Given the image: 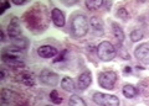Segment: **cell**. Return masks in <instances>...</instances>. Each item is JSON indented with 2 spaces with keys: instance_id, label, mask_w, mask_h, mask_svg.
Segmentation results:
<instances>
[{
  "instance_id": "6da1fadb",
  "label": "cell",
  "mask_w": 149,
  "mask_h": 106,
  "mask_svg": "<svg viewBox=\"0 0 149 106\" xmlns=\"http://www.w3.org/2000/svg\"><path fill=\"white\" fill-rule=\"evenodd\" d=\"M21 57H22L21 51L13 47V48H8L5 51H3L1 59L6 66L11 67V68H24L25 62L22 61Z\"/></svg>"
},
{
  "instance_id": "7a4b0ae2",
  "label": "cell",
  "mask_w": 149,
  "mask_h": 106,
  "mask_svg": "<svg viewBox=\"0 0 149 106\" xmlns=\"http://www.w3.org/2000/svg\"><path fill=\"white\" fill-rule=\"evenodd\" d=\"M88 27H90V24H88V20L85 15H74L71 20V32L73 35V37L76 38H81L85 37L88 32Z\"/></svg>"
},
{
  "instance_id": "3957f363",
  "label": "cell",
  "mask_w": 149,
  "mask_h": 106,
  "mask_svg": "<svg viewBox=\"0 0 149 106\" xmlns=\"http://www.w3.org/2000/svg\"><path fill=\"white\" fill-rule=\"evenodd\" d=\"M117 52H116V48L113 47V44L108 41H103V42H101L98 46H97V56L101 61L103 62H109L112 61Z\"/></svg>"
},
{
  "instance_id": "277c9868",
  "label": "cell",
  "mask_w": 149,
  "mask_h": 106,
  "mask_svg": "<svg viewBox=\"0 0 149 106\" xmlns=\"http://www.w3.org/2000/svg\"><path fill=\"white\" fill-rule=\"evenodd\" d=\"M117 79H118L117 73L113 72V70H106V72H102V73L98 74V84H100V86H102L103 89H107V90L113 89Z\"/></svg>"
},
{
  "instance_id": "5b68a950",
  "label": "cell",
  "mask_w": 149,
  "mask_h": 106,
  "mask_svg": "<svg viewBox=\"0 0 149 106\" xmlns=\"http://www.w3.org/2000/svg\"><path fill=\"white\" fill-rule=\"evenodd\" d=\"M93 101L97 105L101 106H119V99L116 95H109V94H103V93H95L93 94Z\"/></svg>"
},
{
  "instance_id": "8992f818",
  "label": "cell",
  "mask_w": 149,
  "mask_h": 106,
  "mask_svg": "<svg viewBox=\"0 0 149 106\" xmlns=\"http://www.w3.org/2000/svg\"><path fill=\"white\" fill-rule=\"evenodd\" d=\"M39 79L42 84L49 85V86H56L58 84V75L56 73H54L52 70H49V69H44L40 73Z\"/></svg>"
},
{
  "instance_id": "52a82bcc",
  "label": "cell",
  "mask_w": 149,
  "mask_h": 106,
  "mask_svg": "<svg viewBox=\"0 0 149 106\" xmlns=\"http://www.w3.org/2000/svg\"><path fill=\"white\" fill-rule=\"evenodd\" d=\"M134 56L141 63L149 66V43H142L134 49Z\"/></svg>"
},
{
  "instance_id": "ba28073f",
  "label": "cell",
  "mask_w": 149,
  "mask_h": 106,
  "mask_svg": "<svg viewBox=\"0 0 149 106\" xmlns=\"http://www.w3.org/2000/svg\"><path fill=\"white\" fill-rule=\"evenodd\" d=\"M8 35L10 40L20 37L21 36V27H20V21H19L17 17H13V19L9 21L8 25Z\"/></svg>"
},
{
  "instance_id": "9c48e42d",
  "label": "cell",
  "mask_w": 149,
  "mask_h": 106,
  "mask_svg": "<svg viewBox=\"0 0 149 106\" xmlns=\"http://www.w3.org/2000/svg\"><path fill=\"white\" fill-rule=\"evenodd\" d=\"M51 20H52L54 25L56 27H63L66 24V19H65V14L57 8H54L51 10Z\"/></svg>"
},
{
  "instance_id": "30bf717a",
  "label": "cell",
  "mask_w": 149,
  "mask_h": 106,
  "mask_svg": "<svg viewBox=\"0 0 149 106\" xmlns=\"http://www.w3.org/2000/svg\"><path fill=\"white\" fill-rule=\"evenodd\" d=\"M57 53H58V51L49 44L40 46V47L37 48V54H39L41 58H54Z\"/></svg>"
},
{
  "instance_id": "8fae6325",
  "label": "cell",
  "mask_w": 149,
  "mask_h": 106,
  "mask_svg": "<svg viewBox=\"0 0 149 106\" xmlns=\"http://www.w3.org/2000/svg\"><path fill=\"white\" fill-rule=\"evenodd\" d=\"M92 83V75H91V72H83L82 74H80L78 77V80H77V88L80 90H86L88 86L91 85Z\"/></svg>"
},
{
  "instance_id": "7c38bea8",
  "label": "cell",
  "mask_w": 149,
  "mask_h": 106,
  "mask_svg": "<svg viewBox=\"0 0 149 106\" xmlns=\"http://www.w3.org/2000/svg\"><path fill=\"white\" fill-rule=\"evenodd\" d=\"M90 26L92 31L97 35H103V31H104V26H103V21H102L100 17L97 16H92L90 19Z\"/></svg>"
},
{
  "instance_id": "4fadbf2b",
  "label": "cell",
  "mask_w": 149,
  "mask_h": 106,
  "mask_svg": "<svg viewBox=\"0 0 149 106\" xmlns=\"http://www.w3.org/2000/svg\"><path fill=\"white\" fill-rule=\"evenodd\" d=\"M17 96L19 95L15 93V91L9 90V89H3L1 90V96H0V99H1V104L3 105L11 104L17 99Z\"/></svg>"
},
{
  "instance_id": "5bb4252c",
  "label": "cell",
  "mask_w": 149,
  "mask_h": 106,
  "mask_svg": "<svg viewBox=\"0 0 149 106\" xmlns=\"http://www.w3.org/2000/svg\"><path fill=\"white\" fill-rule=\"evenodd\" d=\"M17 80L26 86H35V78L29 72H22L17 75Z\"/></svg>"
},
{
  "instance_id": "9a60e30c",
  "label": "cell",
  "mask_w": 149,
  "mask_h": 106,
  "mask_svg": "<svg viewBox=\"0 0 149 106\" xmlns=\"http://www.w3.org/2000/svg\"><path fill=\"white\" fill-rule=\"evenodd\" d=\"M11 43L15 48L17 49H26L27 46H29V40H27L26 37H24V36H20V37H16V38H13L11 40Z\"/></svg>"
},
{
  "instance_id": "2e32d148",
  "label": "cell",
  "mask_w": 149,
  "mask_h": 106,
  "mask_svg": "<svg viewBox=\"0 0 149 106\" xmlns=\"http://www.w3.org/2000/svg\"><path fill=\"white\" fill-rule=\"evenodd\" d=\"M112 31H113L114 38L117 40L119 43H122L124 41V31L122 30V27L118 24H116V22H112Z\"/></svg>"
},
{
  "instance_id": "e0dca14e",
  "label": "cell",
  "mask_w": 149,
  "mask_h": 106,
  "mask_svg": "<svg viewBox=\"0 0 149 106\" xmlns=\"http://www.w3.org/2000/svg\"><path fill=\"white\" fill-rule=\"evenodd\" d=\"M74 81L72 78L70 77H63L62 80H61V88L65 90V91H68V93H72V91L74 90Z\"/></svg>"
},
{
  "instance_id": "ac0fdd59",
  "label": "cell",
  "mask_w": 149,
  "mask_h": 106,
  "mask_svg": "<svg viewBox=\"0 0 149 106\" xmlns=\"http://www.w3.org/2000/svg\"><path fill=\"white\" fill-rule=\"evenodd\" d=\"M122 93H123V95H124L127 99H132V98H134V96H137L138 90L136 89V86L132 85V84H125V85L123 86Z\"/></svg>"
},
{
  "instance_id": "d6986e66",
  "label": "cell",
  "mask_w": 149,
  "mask_h": 106,
  "mask_svg": "<svg viewBox=\"0 0 149 106\" xmlns=\"http://www.w3.org/2000/svg\"><path fill=\"white\" fill-rule=\"evenodd\" d=\"M85 5L88 10H100L104 5V1H102V0H86Z\"/></svg>"
},
{
  "instance_id": "ffe728a7",
  "label": "cell",
  "mask_w": 149,
  "mask_h": 106,
  "mask_svg": "<svg viewBox=\"0 0 149 106\" xmlns=\"http://www.w3.org/2000/svg\"><path fill=\"white\" fill-rule=\"evenodd\" d=\"M68 105L70 106H87L86 103H85V100H83L82 98H80L78 95H72L71 98H70L68 100Z\"/></svg>"
},
{
  "instance_id": "44dd1931",
  "label": "cell",
  "mask_w": 149,
  "mask_h": 106,
  "mask_svg": "<svg viewBox=\"0 0 149 106\" xmlns=\"http://www.w3.org/2000/svg\"><path fill=\"white\" fill-rule=\"evenodd\" d=\"M129 37H130V41H132V42H139V41L144 37L143 31L139 30V29L138 30H133L132 32H130Z\"/></svg>"
},
{
  "instance_id": "7402d4cb",
  "label": "cell",
  "mask_w": 149,
  "mask_h": 106,
  "mask_svg": "<svg viewBox=\"0 0 149 106\" xmlns=\"http://www.w3.org/2000/svg\"><path fill=\"white\" fill-rule=\"evenodd\" d=\"M50 100L52 101L55 105H60V104L62 103V98H60L57 90H52V91L50 93Z\"/></svg>"
},
{
  "instance_id": "603a6c76",
  "label": "cell",
  "mask_w": 149,
  "mask_h": 106,
  "mask_svg": "<svg viewBox=\"0 0 149 106\" xmlns=\"http://www.w3.org/2000/svg\"><path fill=\"white\" fill-rule=\"evenodd\" d=\"M117 16L120 17L122 20H127L128 19V11H127V9L125 8H119L118 10H117Z\"/></svg>"
},
{
  "instance_id": "cb8c5ba5",
  "label": "cell",
  "mask_w": 149,
  "mask_h": 106,
  "mask_svg": "<svg viewBox=\"0 0 149 106\" xmlns=\"http://www.w3.org/2000/svg\"><path fill=\"white\" fill-rule=\"evenodd\" d=\"M8 8H10V1H6V0H4V1L1 3V11H0V14H4V11L6 10Z\"/></svg>"
},
{
  "instance_id": "d4e9b609",
  "label": "cell",
  "mask_w": 149,
  "mask_h": 106,
  "mask_svg": "<svg viewBox=\"0 0 149 106\" xmlns=\"http://www.w3.org/2000/svg\"><path fill=\"white\" fill-rule=\"evenodd\" d=\"M11 3H14L15 5H24L26 1H25V0H13Z\"/></svg>"
},
{
  "instance_id": "484cf974",
  "label": "cell",
  "mask_w": 149,
  "mask_h": 106,
  "mask_svg": "<svg viewBox=\"0 0 149 106\" xmlns=\"http://www.w3.org/2000/svg\"><path fill=\"white\" fill-rule=\"evenodd\" d=\"M65 5H67V6H71V5H74V4H76L77 1H62Z\"/></svg>"
},
{
  "instance_id": "4316f807",
  "label": "cell",
  "mask_w": 149,
  "mask_h": 106,
  "mask_svg": "<svg viewBox=\"0 0 149 106\" xmlns=\"http://www.w3.org/2000/svg\"><path fill=\"white\" fill-rule=\"evenodd\" d=\"M1 41H5V32H4V30H1Z\"/></svg>"
},
{
  "instance_id": "83f0119b",
  "label": "cell",
  "mask_w": 149,
  "mask_h": 106,
  "mask_svg": "<svg viewBox=\"0 0 149 106\" xmlns=\"http://www.w3.org/2000/svg\"><path fill=\"white\" fill-rule=\"evenodd\" d=\"M4 78H5V72H4V69L1 70V80H4Z\"/></svg>"
},
{
  "instance_id": "f1b7e54d",
  "label": "cell",
  "mask_w": 149,
  "mask_h": 106,
  "mask_svg": "<svg viewBox=\"0 0 149 106\" xmlns=\"http://www.w3.org/2000/svg\"><path fill=\"white\" fill-rule=\"evenodd\" d=\"M47 106H50V105H47Z\"/></svg>"
}]
</instances>
